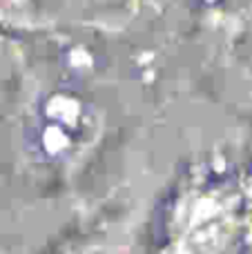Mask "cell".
<instances>
[{"label": "cell", "instance_id": "1", "mask_svg": "<svg viewBox=\"0 0 252 254\" xmlns=\"http://www.w3.org/2000/svg\"><path fill=\"white\" fill-rule=\"evenodd\" d=\"M248 225L250 196L244 183L201 170L172 198L159 254H235Z\"/></svg>", "mask_w": 252, "mask_h": 254}, {"label": "cell", "instance_id": "2", "mask_svg": "<svg viewBox=\"0 0 252 254\" xmlns=\"http://www.w3.org/2000/svg\"><path fill=\"white\" fill-rule=\"evenodd\" d=\"M217 83L237 105H252V4L214 13L205 29Z\"/></svg>", "mask_w": 252, "mask_h": 254}, {"label": "cell", "instance_id": "3", "mask_svg": "<svg viewBox=\"0 0 252 254\" xmlns=\"http://www.w3.org/2000/svg\"><path fill=\"white\" fill-rule=\"evenodd\" d=\"M0 25L4 27H38L40 13L36 11L31 0H0Z\"/></svg>", "mask_w": 252, "mask_h": 254}, {"label": "cell", "instance_id": "4", "mask_svg": "<svg viewBox=\"0 0 252 254\" xmlns=\"http://www.w3.org/2000/svg\"><path fill=\"white\" fill-rule=\"evenodd\" d=\"M67 254H134V248L123 234H98L92 241H85L80 246H76L74 250H69Z\"/></svg>", "mask_w": 252, "mask_h": 254}]
</instances>
